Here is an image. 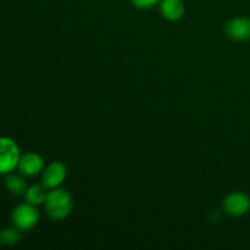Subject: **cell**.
Returning <instances> with one entry per match:
<instances>
[{
    "label": "cell",
    "instance_id": "cell-1",
    "mask_svg": "<svg viewBox=\"0 0 250 250\" xmlns=\"http://www.w3.org/2000/svg\"><path fill=\"white\" fill-rule=\"evenodd\" d=\"M44 203L48 215L55 221H60L67 217L72 210V198L70 193L63 189L49 192Z\"/></svg>",
    "mask_w": 250,
    "mask_h": 250
},
{
    "label": "cell",
    "instance_id": "cell-2",
    "mask_svg": "<svg viewBox=\"0 0 250 250\" xmlns=\"http://www.w3.org/2000/svg\"><path fill=\"white\" fill-rule=\"evenodd\" d=\"M20 150L12 139L0 138V173H9L19 166Z\"/></svg>",
    "mask_w": 250,
    "mask_h": 250
},
{
    "label": "cell",
    "instance_id": "cell-3",
    "mask_svg": "<svg viewBox=\"0 0 250 250\" xmlns=\"http://www.w3.org/2000/svg\"><path fill=\"white\" fill-rule=\"evenodd\" d=\"M38 211L36 210L34 205L27 203V204H21L15 208L11 214V221L14 226L20 231H27L36 226V224L38 222Z\"/></svg>",
    "mask_w": 250,
    "mask_h": 250
},
{
    "label": "cell",
    "instance_id": "cell-4",
    "mask_svg": "<svg viewBox=\"0 0 250 250\" xmlns=\"http://www.w3.org/2000/svg\"><path fill=\"white\" fill-rule=\"evenodd\" d=\"M224 207L229 215L241 216L250 209V200L247 195L242 193H232L225 199Z\"/></svg>",
    "mask_w": 250,
    "mask_h": 250
},
{
    "label": "cell",
    "instance_id": "cell-5",
    "mask_svg": "<svg viewBox=\"0 0 250 250\" xmlns=\"http://www.w3.org/2000/svg\"><path fill=\"white\" fill-rule=\"evenodd\" d=\"M66 177V167L61 163H53L46 167L43 175V186L45 188H56Z\"/></svg>",
    "mask_w": 250,
    "mask_h": 250
},
{
    "label": "cell",
    "instance_id": "cell-6",
    "mask_svg": "<svg viewBox=\"0 0 250 250\" xmlns=\"http://www.w3.org/2000/svg\"><path fill=\"white\" fill-rule=\"evenodd\" d=\"M19 168L22 175L28 177L36 176L43 168V159L36 153H27L20 158Z\"/></svg>",
    "mask_w": 250,
    "mask_h": 250
},
{
    "label": "cell",
    "instance_id": "cell-7",
    "mask_svg": "<svg viewBox=\"0 0 250 250\" xmlns=\"http://www.w3.org/2000/svg\"><path fill=\"white\" fill-rule=\"evenodd\" d=\"M226 32L229 38L234 39V41H247L250 38V20H232L226 26Z\"/></svg>",
    "mask_w": 250,
    "mask_h": 250
},
{
    "label": "cell",
    "instance_id": "cell-8",
    "mask_svg": "<svg viewBox=\"0 0 250 250\" xmlns=\"http://www.w3.org/2000/svg\"><path fill=\"white\" fill-rule=\"evenodd\" d=\"M160 10L165 19L170 21H177L185 12V5L182 0H163Z\"/></svg>",
    "mask_w": 250,
    "mask_h": 250
},
{
    "label": "cell",
    "instance_id": "cell-9",
    "mask_svg": "<svg viewBox=\"0 0 250 250\" xmlns=\"http://www.w3.org/2000/svg\"><path fill=\"white\" fill-rule=\"evenodd\" d=\"M46 195L48 193H45V187H42V186H33L28 190H26L27 203L32 205H39L45 202Z\"/></svg>",
    "mask_w": 250,
    "mask_h": 250
},
{
    "label": "cell",
    "instance_id": "cell-10",
    "mask_svg": "<svg viewBox=\"0 0 250 250\" xmlns=\"http://www.w3.org/2000/svg\"><path fill=\"white\" fill-rule=\"evenodd\" d=\"M5 186L10 190V193L15 195H21L26 190V183L17 175L7 176L5 180Z\"/></svg>",
    "mask_w": 250,
    "mask_h": 250
},
{
    "label": "cell",
    "instance_id": "cell-11",
    "mask_svg": "<svg viewBox=\"0 0 250 250\" xmlns=\"http://www.w3.org/2000/svg\"><path fill=\"white\" fill-rule=\"evenodd\" d=\"M21 239L19 229H6L0 231V244L2 246H14Z\"/></svg>",
    "mask_w": 250,
    "mask_h": 250
},
{
    "label": "cell",
    "instance_id": "cell-12",
    "mask_svg": "<svg viewBox=\"0 0 250 250\" xmlns=\"http://www.w3.org/2000/svg\"><path fill=\"white\" fill-rule=\"evenodd\" d=\"M159 0H132V2L139 9H150Z\"/></svg>",
    "mask_w": 250,
    "mask_h": 250
}]
</instances>
